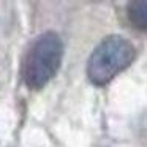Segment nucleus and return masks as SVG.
Returning <instances> with one entry per match:
<instances>
[{
  "instance_id": "nucleus-2",
  "label": "nucleus",
  "mask_w": 147,
  "mask_h": 147,
  "mask_svg": "<svg viewBox=\"0 0 147 147\" xmlns=\"http://www.w3.org/2000/svg\"><path fill=\"white\" fill-rule=\"evenodd\" d=\"M134 49L128 40L117 35L105 38L92 52L87 63V76L96 86L109 82L131 63Z\"/></svg>"
},
{
  "instance_id": "nucleus-1",
  "label": "nucleus",
  "mask_w": 147,
  "mask_h": 147,
  "mask_svg": "<svg viewBox=\"0 0 147 147\" xmlns=\"http://www.w3.org/2000/svg\"><path fill=\"white\" fill-rule=\"evenodd\" d=\"M63 54L62 41L55 33L46 32L30 45L22 63V78L30 89L43 87L59 70Z\"/></svg>"
},
{
  "instance_id": "nucleus-3",
  "label": "nucleus",
  "mask_w": 147,
  "mask_h": 147,
  "mask_svg": "<svg viewBox=\"0 0 147 147\" xmlns=\"http://www.w3.org/2000/svg\"><path fill=\"white\" fill-rule=\"evenodd\" d=\"M127 14L131 26L139 30H147V0H138L128 3Z\"/></svg>"
}]
</instances>
